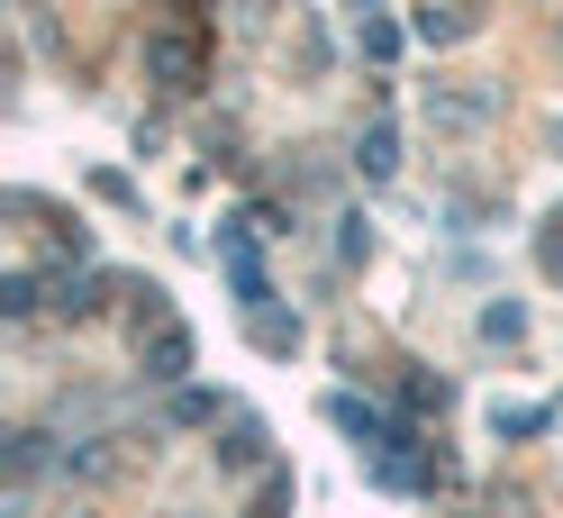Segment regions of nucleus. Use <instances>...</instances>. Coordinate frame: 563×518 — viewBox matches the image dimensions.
<instances>
[{"instance_id": "nucleus-1", "label": "nucleus", "mask_w": 563, "mask_h": 518, "mask_svg": "<svg viewBox=\"0 0 563 518\" xmlns=\"http://www.w3.org/2000/svg\"><path fill=\"white\" fill-rule=\"evenodd\" d=\"M146 64L164 74V91H191V82H200V46L183 37V27H155V37H146Z\"/></svg>"}, {"instance_id": "nucleus-2", "label": "nucleus", "mask_w": 563, "mask_h": 518, "mask_svg": "<svg viewBox=\"0 0 563 518\" xmlns=\"http://www.w3.org/2000/svg\"><path fill=\"white\" fill-rule=\"evenodd\" d=\"M136 355H146V383H183L191 373V337L173 319H155V337H136Z\"/></svg>"}, {"instance_id": "nucleus-6", "label": "nucleus", "mask_w": 563, "mask_h": 518, "mask_svg": "<svg viewBox=\"0 0 563 518\" xmlns=\"http://www.w3.org/2000/svg\"><path fill=\"white\" fill-rule=\"evenodd\" d=\"M228 464H236V473H245V464H264V428H255V419L228 437Z\"/></svg>"}, {"instance_id": "nucleus-3", "label": "nucleus", "mask_w": 563, "mask_h": 518, "mask_svg": "<svg viewBox=\"0 0 563 518\" xmlns=\"http://www.w3.org/2000/svg\"><path fill=\"white\" fill-rule=\"evenodd\" d=\"M219 255H228V283H236V300H245V309H264V300H273V283H264L255 246H245V236L228 228V236H219Z\"/></svg>"}, {"instance_id": "nucleus-5", "label": "nucleus", "mask_w": 563, "mask_h": 518, "mask_svg": "<svg viewBox=\"0 0 563 518\" xmlns=\"http://www.w3.org/2000/svg\"><path fill=\"white\" fill-rule=\"evenodd\" d=\"M255 345H264V355H291V345H300V319H273V309H255Z\"/></svg>"}, {"instance_id": "nucleus-4", "label": "nucleus", "mask_w": 563, "mask_h": 518, "mask_svg": "<svg viewBox=\"0 0 563 518\" xmlns=\"http://www.w3.org/2000/svg\"><path fill=\"white\" fill-rule=\"evenodd\" d=\"M355 37H364V55H373V64H391V55H400V27H391V19H373V10L355 19Z\"/></svg>"}]
</instances>
